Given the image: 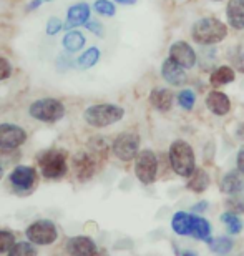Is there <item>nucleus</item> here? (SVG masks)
Segmentation results:
<instances>
[{"label": "nucleus", "instance_id": "nucleus-1", "mask_svg": "<svg viewBox=\"0 0 244 256\" xmlns=\"http://www.w3.org/2000/svg\"><path fill=\"white\" fill-rule=\"evenodd\" d=\"M170 162L171 168L180 176H191L193 172L196 170L195 152L183 140L173 142V145L170 146Z\"/></svg>", "mask_w": 244, "mask_h": 256}, {"label": "nucleus", "instance_id": "nucleus-2", "mask_svg": "<svg viewBox=\"0 0 244 256\" xmlns=\"http://www.w3.org/2000/svg\"><path fill=\"white\" fill-rule=\"evenodd\" d=\"M228 35L226 25L218 18L206 17L193 25V38L201 45H213L225 40Z\"/></svg>", "mask_w": 244, "mask_h": 256}, {"label": "nucleus", "instance_id": "nucleus-3", "mask_svg": "<svg viewBox=\"0 0 244 256\" xmlns=\"http://www.w3.org/2000/svg\"><path fill=\"white\" fill-rule=\"evenodd\" d=\"M125 110L121 106L110 105V104H101V105H93L90 108L85 110L83 118L88 125L91 126H108L113 125L116 122L123 118Z\"/></svg>", "mask_w": 244, "mask_h": 256}, {"label": "nucleus", "instance_id": "nucleus-4", "mask_svg": "<svg viewBox=\"0 0 244 256\" xmlns=\"http://www.w3.org/2000/svg\"><path fill=\"white\" fill-rule=\"evenodd\" d=\"M42 175L48 180H58L67 173V153L63 150H47L38 156Z\"/></svg>", "mask_w": 244, "mask_h": 256}, {"label": "nucleus", "instance_id": "nucleus-5", "mask_svg": "<svg viewBox=\"0 0 244 256\" xmlns=\"http://www.w3.org/2000/svg\"><path fill=\"white\" fill-rule=\"evenodd\" d=\"M30 115L40 122H47V124H53L63 118L65 106L55 98H42L37 100L30 105Z\"/></svg>", "mask_w": 244, "mask_h": 256}, {"label": "nucleus", "instance_id": "nucleus-6", "mask_svg": "<svg viewBox=\"0 0 244 256\" xmlns=\"http://www.w3.org/2000/svg\"><path fill=\"white\" fill-rule=\"evenodd\" d=\"M156 172H158V160L156 155L151 150H143L136 155L135 162V173L136 178L143 183V185H150L155 182Z\"/></svg>", "mask_w": 244, "mask_h": 256}, {"label": "nucleus", "instance_id": "nucleus-7", "mask_svg": "<svg viewBox=\"0 0 244 256\" xmlns=\"http://www.w3.org/2000/svg\"><path fill=\"white\" fill-rule=\"evenodd\" d=\"M57 236V226L48 220H40L27 228V238L35 244H52Z\"/></svg>", "mask_w": 244, "mask_h": 256}, {"label": "nucleus", "instance_id": "nucleus-8", "mask_svg": "<svg viewBox=\"0 0 244 256\" xmlns=\"http://www.w3.org/2000/svg\"><path fill=\"white\" fill-rule=\"evenodd\" d=\"M138 148H140V136L131 132L121 133L113 142V153L123 162L133 160L138 155Z\"/></svg>", "mask_w": 244, "mask_h": 256}, {"label": "nucleus", "instance_id": "nucleus-9", "mask_svg": "<svg viewBox=\"0 0 244 256\" xmlns=\"http://www.w3.org/2000/svg\"><path fill=\"white\" fill-rule=\"evenodd\" d=\"M27 140V133L23 128L12 124H2L0 125V148L2 150H13L23 145Z\"/></svg>", "mask_w": 244, "mask_h": 256}, {"label": "nucleus", "instance_id": "nucleus-10", "mask_svg": "<svg viewBox=\"0 0 244 256\" xmlns=\"http://www.w3.org/2000/svg\"><path fill=\"white\" fill-rule=\"evenodd\" d=\"M10 182L20 192L30 190L37 182V172L32 166H17L10 173Z\"/></svg>", "mask_w": 244, "mask_h": 256}, {"label": "nucleus", "instance_id": "nucleus-11", "mask_svg": "<svg viewBox=\"0 0 244 256\" xmlns=\"http://www.w3.org/2000/svg\"><path fill=\"white\" fill-rule=\"evenodd\" d=\"M170 58L175 60L176 64H180L185 68H191L196 64V54L186 42H176L171 45L170 50Z\"/></svg>", "mask_w": 244, "mask_h": 256}, {"label": "nucleus", "instance_id": "nucleus-12", "mask_svg": "<svg viewBox=\"0 0 244 256\" xmlns=\"http://www.w3.org/2000/svg\"><path fill=\"white\" fill-rule=\"evenodd\" d=\"M67 252L70 256H95L96 244L88 236H73L68 240Z\"/></svg>", "mask_w": 244, "mask_h": 256}, {"label": "nucleus", "instance_id": "nucleus-13", "mask_svg": "<svg viewBox=\"0 0 244 256\" xmlns=\"http://www.w3.org/2000/svg\"><path fill=\"white\" fill-rule=\"evenodd\" d=\"M161 75H163V78L168 82V84L176 85V86L186 84V80H188V76L185 74V70H183V66L180 64H176L173 58H168V60L163 62Z\"/></svg>", "mask_w": 244, "mask_h": 256}, {"label": "nucleus", "instance_id": "nucleus-14", "mask_svg": "<svg viewBox=\"0 0 244 256\" xmlns=\"http://www.w3.org/2000/svg\"><path fill=\"white\" fill-rule=\"evenodd\" d=\"M73 163H75V173H77V176L81 182L90 180V178L95 175L96 162L88 153H78V155L75 156Z\"/></svg>", "mask_w": 244, "mask_h": 256}, {"label": "nucleus", "instance_id": "nucleus-15", "mask_svg": "<svg viewBox=\"0 0 244 256\" xmlns=\"http://www.w3.org/2000/svg\"><path fill=\"white\" fill-rule=\"evenodd\" d=\"M206 105H208V108H210L213 114L215 115H226L228 112H230L231 108V102L230 98H228V95L225 94H221V92H211L210 95H208V98H206Z\"/></svg>", "mask_w": 244, "mask_h": 256}, {"label": "nucleus", "instance_id": "nucleus-16", "mask_svg": "<svg viewBox=\"0 0 244 256\" xmlns=\"http://www.w3.org/2000/svg\"><path fill=\"white\" fill-rule=\"evenodd\" d=\"M228 20L238 30L244 28V0H231L228 4Z\"/></svg>", "mask_w": 244, "mask_h": 256}, {"label": "nucleus", "instance_id": "nucleus-17", "mask_svg": "<svg viewBox=\"0 0 244 256\" xmlns=\"http://www.w3.org/2000/svg\"><path fill=\"white\" fill-rule=\"evenodd\" d=\"M244 188V180L241 172H230L221 180V192L226 194H236Z\"/></svg>", "mask_w": 244, "mask_h": 256}, {"label": "nucleus", "instance_id": "nucleus-18", "mask_svg": "<svg viewBox=\"0 0 244 256\" xmlns=\"http://www.w3.org/2000/svg\"><path fill=\"white\" fill-rule=\"evenodd\" d=\"M151 105L160 112H168L173 105V94L166 88H155L150 95Z\"/></svg>", "mask_w": 244, "mask_h": 256}, {"label": "nucleus", "instance_id": "nucleus-19", "mask_svg": "<svg viewBox=\"0 0 244 256\" xmlns=\"http://www.w3.org/2000/svg\"><path fill=\"white\" fill-rule=\"evenodd\" d=\"M191 222H193V214L185 213V212H178L175 216H173L171 226L175 230L176 234L186 236V234H191Z\"/></svg>", "mask_w": 244, "mask_h": 256}, {"label": "nucleus", "instance_id": "nucleus-20", "mask_svg": "<svg viewBox=\"0 0 244 256\" xmlns=\"http://www.w3.org/2000/svg\"><path fill=\"white\" fill-rule=\"evenodd\" d=\"M210 234H211V226L205 218L195 216L193 214V222H191V236H195L196 240H205L210 242Z\"/></svg>", "mask_w": 244, "mask_h": 256}, {"label": "nucleus", "instance_id": "nucleus-21", "mask_svg": "<svg viewBox=\"0 0 244 256\" xmlns=\"http://www.w3.org/2000/svg\"><path fill=\"white\" fill-rule=\"evenodd\" d=\"M210 186V175L205 170H195L193 175L190 176V182H188V188L195 193H203L206 188Z\"/></svg>", "mask_w": 244, "mask_h": 256}, {"label": "nucleus", "instance_id": "nucleus-22", "mask_svg": "<svg viewBox=\"0 0 244 256\" xmlns=\"http://www.w3.org/2000/svg\"><path fill=\"white\" fill-rule=\"evenodd\" d=\"M90 18V7L86 4H77L68 8V25H81Z\"/></svg>", "mask_w": 244, "mask_h": 256}, {"label": "nucleus", "instance_id": "nucleus-23", "mask_svg": "<svg viewBox=\"0 0 244 256\" xmlns=\"http://www.w3.org/2000/svg\"><path fill=\"white\" fill-rule=\"evenodd\" d=\"M233 80H235V70L230 68V66H220V68L215 70V74L211 75V85H215V86L226 85Z\"/></svg>", "mask_w": 244, "mask_h": 256}, {"label": "nucleus", "instance_id": "nucleus-24", "mask_svg": "<svg viewBox=\"0 0 244 256\" xmlns=\"http://www.w3.org/2000/svg\"><path fill=\"white\" fill-rule=\"evenodd\" d=\"M85 45V37L80 32H70L65 35L63 38V47L68 52H78V50Z\"/></svg>", "mask_w": 244, "mask_h": 256}, {"label": "nucleus", "instance_id": "nucleus-25", "mask_svg": "<svg viewBox=\"0 0 244 256\" xmlns=\"http://www.w3.org/2000/svg\"><path fill=\"white\" fill-rule=\"evenodd\" d=\"M98 58H100V50L96 47H91L86 50L85 54L80 55V58L77 60V65L80 68H90V66H93L98 62Z\"/></svg>", "mask_w": 244, "mask_h": 256}, {"label": "nucleus", "instance_id": "nucleus-26", "mask_svg": "<svg viewBox=\"0 0 244 256\" xmlns=\"http://www.w3.org/2000/svg\"><path fill=\"white\" fill-rule=\"evenodd\" d=\"M208 244H210L211 252L220 253V254H226V253H230L231 250H233V242H231L230 238H226V236H220V238H216V240H210Z\"/></svg>", "mask_w": 244, "mask_h": 256}, {"label": "nucleus", "instance_id": "nucleus-27", "mask_svg": "<svg viewBox=\"0 0 244 256\" xmlns=\"http://www.w3.org/2000/svg\"><path fill=\"white\" fill-rule=\"evenodd\" d=\"M221 220H223V223H225L226 226H228V230H230V233L236 234V233H240V232H241L243 222H241L240 218H238V214L231 213V212L223 213V214H221Z\"/></svg>", "mask_w": 244, "mask_h": 256}, {"label": "nucleus", "instance_id": "nucleus-28", "mask_svg": "<svg viewBox=\"0 0 244 256\" xmlns=\"http://www.w3.org/2000/svg\"><path fill=\"white\" fill-rule=\"evenodd\" d=\"M8 256H37V250L30 243H15L12 250L8 252Z\"/></svg>", "mask_w": 244, "mask_h": 256}, {"label": "nucleus", "instance_id": "nucleus-29", "mask_svg": "<svg viewBox=\"0 0 244 256\" xmlns=\"http://www.w3.org/2000/svg\"><path fill=\"white\" fill-rule=\"evenodd\" d=\"M195 100L196 96L191 90H183L180 95H178V104H180L185 110H191L195 106Z\"/></svg>", "mask_w": 244, "mask_h": 256}, {"label": "nucleus", "instance_id": "nucleus-30", "mask_svg": "<svg viewBox=\"0 0 244 256\" xmlns=\"http://www.w3.org/2000/svg\"><path fill=\"white\" fill-rule=\"evenodd\" d=\"M13 244H15L13 234L10 232H2V230H0V253L10 252Z\"/></svg>", "mask_w": 244, "mask_h": 256}, {"label": "nucleus", "instance_id": "nucleus-31", "mask_svg": "<svg viewBox=\"0 0 244 256\" xmlns=\"http://www.w3.org/2000/svg\"><path fill=\"white\" fill-rule=\"evenodd\" d=\"M95 10L101 15H108V17H111V15H115V5L108 2V0H96L95 2Z\"/></svg>", "mask_w": 244, "mask_h": 256}, {"label": "nucleus", "instance_id": "nucleus-32", "mask_svg": "<svg viewBox=\"0 0 244 256\" xmlns=\"http://www.w3.org/2000/svg\"><path fill=\"white\" fill-rule=\"evenodd\" d=\"M10 74H12V65L7 58H0V80L8 78Z\"/></svg>", "mask_w": 244, "mask_h": 256}, {"label": "nucleus", "instance_id": "nucleus-33", "mask_svg": "<svg viewBox=\"0 0 244 256\" xmlns=\"http://www.w3.org/2000/svg\"><path fill=\"white\" fill-rule=\"evenodd\" d=\"M60 28H62V22H60L58 18H50L48 24H47V34L48 35H55L57 32H60Z\"/></svg>", "mask_w": 244, "mask_h": 256}, {"label": "nucleus", "instance_id": "nucleus-34", "mask_svg": "<svg viewBox=\"0 0 244 256\" xmlns=\"http://www.w3.org/2000/svg\"><path fill=\"white\" fill-rule=\"evenodd\" d=\"M86 28L91 30V32H95L98 37H101L103 35V27H101V24L98 22H90V24H86Z\"/></svg>", "mask_w": 244, "mask_h": 256}, {"label": "nucleus", "instance_id": "nucleus-35", "mask_svg": "<svg viewBox=\"0 0 244 256\" xmlns=\"http://www.w3.org/2000/svg\"><path fill=\"white\" fill-rule=\"evenodd\" d=\"M238 170L244 175V146L240 150V153H238Z\"/></svg>", "mask_w": 244, "mask_h": 256}, {"label": "nucleus", "instance_id": "nucleus-36", "mask_svg": "<svg viewBox=\"0 0 244 256\" xmlns=\"http://www.w3.org/2000/svg\"><path fill=\"white\" fill-rule=\"evenodd\" d=\"M45 2H52V0H33V2L28 5V10H35V8H38L40 5L45 4Z\"/></svg>", "mask_w": 244, "mask_h": 256}, {"label": "nucleus", "instance_id": "nucleus-37", "mask_svg": "<svg viewBox=\"0 0 244 256\" xmlns=\"http://www.w3.org/2000/svg\"><path fill=\"white\" fill-rule=\"evenodd\" d=\"M206 202H203V203H198L196 204V206L195 208H193V212H205V210H206Z\"/></svg>", "mask_w": 244, "mask_h": 256}, {"label": "nucleus", "instance_id": "nucleus-38", "mask_svg": "<svg viewBox=\"0 0 244 256\" xmlns=\"http://www.w3.org/2000/svg\"><path fill=\"white\" fill-rule=\"evenodd\" d=\"M118 4H125V5H131V4H135L136 0H116Z\"/></svg>", "mask_w": 244, "mask_h": 256}, {"label": "nucleus", "instance_id": "nucleus-39", "mask_svg": "<svg viewBox=\"0 0 244 256\" xmlns=\"http://www.w3.org/2000/svg\"><path fill=\"white\" fill-rule=\"evenodd\" d=\"M181 256H198V254L195 252H183Z\"/></svg>", "mask_w": 244, "mask_h": 256}, {"label": "nucleus", "instance_id": "nucleus-40", "mask_svg": "<svg viewBox=\"0 0 244 256\" xmlns=\"http://www.w3.org/2000/svg\"><path fill=\"white\" fill-rule=\"evenodd\" d=\"M2 176H3V168L0 166V178H2Z\"/></svg>", "mask_w": 244, "mask_h": 256}]
</instances>
